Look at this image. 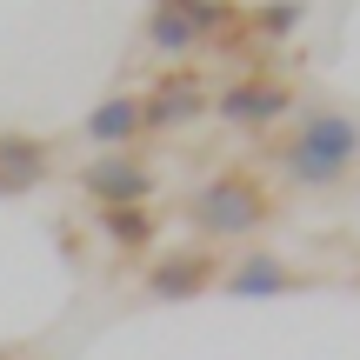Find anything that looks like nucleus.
Here are the masks:
<instances>
[{
  "mask_svg": "<svg viewBox=\"0 0 360 360\" xmlns=\"http://www.w3.org/2000/svg\"><path fill=\"white\" fill-rule=\"evenodd\" d=\"M214 281H220L214 254H193V247H180V254H154L147 274H141V287L154 300H193V294H207Z\"/></svg>",
  "mask_w": 360,
  "mask_h": 360,
  "instance_id": "6",
  "label": "nucleus"
},
{
  "mask_svg": "<svg viewBox=\"0 0 360 360\" xmlns=\"http://www.w3.org/2000/svg\"><path fill=\"white\" fill-rule=\"evenodd\" d=\"M147 47H154V53H167V60H193V53H200L207 40L193 34V27L180 20V13L154 7V13H147Z\"/></svg>",
  "mask_w": 360,
  "mask_h": 360,
  "instance_id": "12",
  "label": "nucleus"
},
{
  "mask_svg": "<svg viewBox=\"0 0 360 360\" xmlns=\"http://www.w3.org/2000/svg\"><path fill=\"white\" fill-rule=\"evenodd\" d=\"M220 287L227 294H240V300H267V294H294V267H287L281 254H247V260H233L227 274H220Z\"/></svg>",
  "mask_w": 360,
  "mask_h": 360,
  "instance_id": "8",
  "label": "nucleus"
},
{
  "mask_svg": "<svg viewBox=\"0 0 360 360\" xmlns=\"http://www.w3.org/2000/svg\"><path fill=\"white\" fill-rule=\"evenodd\" d=\"M360 160V120L354 114H334V107H307L294 127V141L281 147V174L294 187H340Z\"/></svg>",
  "mask_w": 360,
  "mask_h": 360,
  "instance_id": "1",
  "label": "nucleus"
},
{
  "mask_svg": "<svg viewBox=\"0 0 360 360\" xmlns=\"http://www.w3.org/2000/svg\"><path fill=\"white\" fill-rule=\"evenodd\" d=\"M267 214H274L267 187H260V180H247V174H214V180L187 200L193 233H207V240H240V233L267 227Z\"/></svg>",
  "mask_w": 360,
  "mask_h": 360,
  "instance_id": "2",
  "label": "nucleus"
},
{
  "mask_svg": "<svg viewBox=\"0 0 360 360\" xmlns=\"http://www.w3.org/2000/svg\"><path fill=\"white\" fill-rule=\"evenodd\" d=\"M154 7H167V13H180V20H187L193 34L207 40V47H214V40H227L233 27L247 20V7H240V0H154Z\"/></svg>",
  "mask_w": 360,
  "mask_h": 360,
  "instance_id": "10",
  "label": "nucleus"
},
{
  "mask_svg": "<svg viewBox=\"0 0 360 360\" xmlns=\"http://www.w3.org/2000/svg\"><path fill=\"white\" fill-rule=\"evenodd\" d=\"M307 0H260V7H247V40H260V47H281V40H294L300 27H307Z\"/></svg>",
  "mask_w": 360,
  "mask_h": 360,
  "instance_id": "11",
  "label": "nucleus"
},
{
  "mask_svg": "<svg viewBox=\"0 0 360 360\" xmlns=\"http://www.w3.org/2000/svg\"><path fill=\"white\" fill-rule=\"evenodd\" d=\"M80 193L94 207H147L154 193V174L141 167V154H101L80 167Z\"/></svg>",
  "mask_w": 360,
  "mask_h": 360,
  "instance_id": "4",
  "label": "nucleus"
},
{
  "mask_svg": "<svg viewBox=\"0 0 360 360\" xmlns=\"http://www.w3.org/2000/svg\"><path fill=\"white\" fill-rule=\"evenodd\" d=\"M214 114V94L200 87V74H187V67H174V74H160L154 87L141 94V120L147 134H167V127H187V120Z\"/></svg>",
  "mask_w": 360,
  "mask_h": 360,
  "instance_id": "3",
  "label": "nucleus"
},
{
  "mask_svg": "<svg viewBox=\"0 0 360 360\" xmlns=\"http://www.w3.org/2000/svg\"><path fill=\"white\" fill-rule=\"evenodd\" d=\"M0 360H13V354H0Z\"/></svg>",
  "mask_w": 360,
  "mask_h": 360,
  "instance_id": "14",
  "label": "nucleus"
},
{
  "mask_svg": "<svg viewBox=\"0 0 360 360\" xmlns=\"http://www.w3.org/2000/svg\"><path fill=\"white\" fill-rule=\"evenodd\" d=\"M80 134H87L94 147H107V154H127V147L147 134V120H141V94H107L101 107H87Z\"/></svg>",
  "mask_w": 360,
  "mask_h": 360,
  "instance_id": "7",
  "label": "nucleus"
},
{
  "mask_svg": "<svg viewBox=\"0 0 360 360\" xmlns=\"http://www.w3.org/2000/svg\"><path fill=\"white\" fill-rule=\"evenodd\" d=\"M214 114L227 120V127H274V120L294 114V94L281 87V80H233V87L214 94Z\"/></svg>",
  "mask_w": 360,
  "mask_h": 360,
  "instance_id": "5",
  "label": "nucleus"
},
{
  "mask_svg": "<svg viewBox=\"0 0 360 360\" xmlns=\"http://www.w3.org/2000/svg\"><path fill=\"white\" fill-rule=\"evenodd\" d=\"M101 233L114 247H127V254H141V247L154 240V214H147V207H101Z\"/></svg>",
  "mask_w": 360,
  "mask_h": 360,
  "instance_id": "13",
  "label": "nucleus"
},
{
  "mask_svg": "<svg viewBox=\"0 0 360 360\" xmlns=\"http://www.w3.org/2000/svg\"><path fill=\"white\" fill-rule=\"evenodd\" d=\"M47 174H53L47 141H34V134H0V193H27Z\"/></svg>",
  "mask_w": 360,
  "mask_h": 360,
  "instance_id": "9",
  "label": "nucleus"
}]
</instances>
